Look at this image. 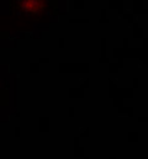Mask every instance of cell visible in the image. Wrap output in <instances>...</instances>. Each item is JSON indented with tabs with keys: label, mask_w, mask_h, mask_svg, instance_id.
I'll return each instance as SVG.
<instances>
[{
	"label": "cell",
	"mask_w": 148,
	"mask_h": 159,
	"mask_svg": "<svg viewBox=\"0 0 148 159\" xmlns=\"http://www.w3.org/2000/svg\"><path fill=\"white\" fill-rule=\"evenodd\" d=\"M10 12L32 21H47L49 15L57 14V0H9Z\"/></svg>",
	"instance_id": "6da1fadb"
}]
</instances>
